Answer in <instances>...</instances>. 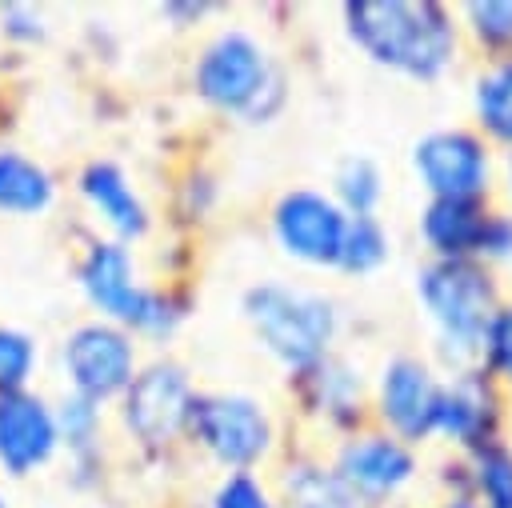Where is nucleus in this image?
<instances>
[{
    "mask_svg": "<svg viewBox=\"0 0 512 508\" xmlns=\"http://www.w3.org/2000/svg\"><path fill=\"white\" fill-rule=\"evenodd\" d=\"M348 36L384 68L432 80L456 52L452 16L432 0H352L344 4Z\"/></svg>",
    "mask_w": 512,
    "mask_h": 508,
    "instance_id": "nucleus-1",
    "label": "nucleus"
},
{
    "mask_svg": "<svg viewBox=\"0 0 512 508\" xmlns=\"http://www.w3.org/2000/svg\"><path fill=\"white\" fill-rule=\"evenodd\" d=\"M244 312L256 328V340L284 368H316L336 336V312L316 292L256 284L244 296Z\"/></svg>",
    "mask_w": 512,
    "mask_h": 508,
    "instance_id": "nucleus-2",
    "label": "nucleus"
},
{
    "mask_svg": "<svg viewBox=\"0 0 512 508\" xmlns=\"http://www.w3.org/2000/svg\"><path fill=\"white\" fill-rule=\"evenodd\" d=\"M80 288H84L88 304L100 316H108V324H116V328H136V332H148V336H164L180 320L176 304L164 292H152V288L136 284L132 256L116 240H96L84 252Z\"/></svg>",
    "mask_w": 512,
    "mask_h": 508,
    "instance_id": "nucleus-3",
    "label": "nucleus"
},
{
    "mask_svg": "<svg viewBox=\"0 0 512 508\" xmlns=\"http://www.w3.org/2000/svg\"><path fill=\"white\" fill-rule=\"evenodd\" d=\"M420 300L440 328L448 352L472 356L484 340L488 320L496 316V288L492 276L476 260H436L420 272Z\"/></svg>",
    "mask_w": 512,
    "mask_h": 508,
    "instance_id": "nucleus-4",
    "label": "nucleus"
},
{
    "mask_svg": "<svg viewBox=\"0 0 512 508\" xmlns=\"http://www.w3.org/2000/svg\"><path fill=\"white\" fill-rule=\"evenodd\" d=\"M196 92L212 108L264 116V96L276 92L264 48L244 32H220L196 60Z\"/></svg>",
    "mask_w": 512,
    "mask_h": 508,
    "instance_id": "nucleus-5",
    "label": "nucleus"
},
{
    "mask_svg": "<svg viewBox=\"0 0 512 508\" xmlns=\"http://www.w3.org/2000/svg\"><path fill=\"white\" fill-rule=\"evenodd\" d=\"M64 376L72 384V396H84L92 404L124 396V388L136 376V348L132 336L108 320H92L68 332L64 348Z\"/></svg>",
    "mask_w": 512,
    "mask_h": 508,
    "instance_id": "nucleus-6",
    "label": "nucleus"
},
{
    "mask_svg": "<svg viewBox=\"0 0 512 508\" xmlns=\"http://www.w3.org/2000/svg\"><path fill=\"white\" fill-rule=\"evenodd\" d=\"M188 428L212 460L236 472L252 468L272 444L268 412L248 396H196Z\"/></svg>",
    "mask_w": 512,
    "mask_h": 508,
    "instance_id": "nucleus-7",
    "label": "nucleus"
},
{
    "mask_svg": "<svg viewBox=\"0 0 512 508\" xmlns=\"http://www.w3.org/2000/svg\"><path fill=\"white\" fill-rule=\"evenodd\" d=\"M192 400L196 396L180 364H152L124 388V424L144 444H168L188 428Z\"/></svg>",
    "mask_w": 512,
    "mask_h": 508,
    "instance_id": "nucleus-8",
    "label": "nucleus"
},
{
    "mask_svg": "<svg viewBox=\"0 0 512 508\" xmlns=\"http://www.w3.org/2000/svg\"><path fill=\"white\" fill-rule=\"evenodd\" d=\"M344 228H348L344 208L336 200H328L320 192H304V188L280 196V204L272 212L276 244L292 260H304V264H336Z\"/></svg>",
    "mask_w": 512,
    "mask_h": 508,
    "instance_id": "nucleus-9",
    "label": "nucleus"
},
{
    "mask_svg": "<svg viewBox=\"0 0 512 508\" xmlns=\"http://www.w3.org/2000/svg\"><path fill=\"white\" fill-rule=\"evenodd\" d=\"M412 164L436 200H480L488 188V152L472 132H432L416 144Z\"/></svg>",
    "mask_w": 512,
    "mask_h": 508,
    "instance_id": "nucleus-10",
    "label": "nucleus"
},
{
    "mask_svg": "<svg viewBox=\"0 0 512 508\" xmlns=\"http://www.w3.org/2000/svg\"><path fill=\"white\" fill-rule=\"evenodd\" d=\"M56 444H60L56 412L40 396L32 392L0 396V468L8 476H28L40 464H48Z\"/></svg>",
    "mask_w": 512,
    "mask_h": 508,
    "instance_id": "nucleus-11",
    "label": "nucleus"
},
{
    "mask_svg": "<svg viewBox=\"0 0 512 508\" xmlns=\"http://www.w3.org/2000/svg\"><path fill=\"white\" fill-rule=\"evenodd\" d=\"M416 472V460L412 452L392 440V436H360L352 444H344L340 452V464H336V480L344 484V492L356 500H384L392 496L396 488H404Z\"/></svg>",
    "mask_w": 512,
    "mask_h": 508,
    "instance_id": "nucleus-12",
    "label": "nucleus"
},
{
    "mask_svg": "<svg viewBox=\"0 0 512 508\" xmlns=\"http://www.w3.org/2000/svg\"><path fill=\"white\" fill-rule=\"evenodd\" d=\"M436 392L440 384L420 360H392L380 380V416L400 432L404 440H420L432 432V412H436Z\"/></svg>",
    "mask_w": 512,
    "mask_h": 508,
    "instance_id": "nucleus-13",
    "label": "nucleus"
},
{
    "mask_svg": "<svg viewBox=\"0 0 512 508\" xmlns=\"http://www.w3.org/2000/svg\"><path fill=\"white\" fill-rule=\"evenodd\" d=\"M492 428H496V396L484 384V376L460 372L452 384H444L436 392L432 432H440L456 444H468V448H484V444H492Z\"/></svg>",
    "mask_w": 512,
    "mask_h": 508,
    "instance_id": "nucleus-14",
    "label": "nucleus"
},
{
    "mask_svg": "<svg viewBox=\"0 0 512 508\" xmlns=\"http://www.w3.org/2000/svg\"><path fill=\"white\" fill-rule=\"evenodd\" d=\"M80 192H84V200L92 204V212H96L120 240H136V236H144V228H148V212H144L140 196L132 192L128 176H124L116 164H108V160H92V164L84 168V176H80Z\"/></svg>",
    "mask_w": 512,
    "mask_h": 508,
    "instance_id": "nucleus-15",
    "label": "nucleus"
},
{
    "mask_svg": "<svg viewBox=\"0 0 512 508\" xmlns=\"http://www.w3.org/2000/svg\"><path fill=\"white\" fill-rule=\"evenodd\" d=\"M488 216L480 200H432L424 212V240L440 260H472L480 256Z\"/></svg>",
    "mask_w": 512,
    "mask_h": 508,
    "instance_id": "nucleus-16",
    "label": "nucleus"
},
{
    "mask_svg": "<svg viewBox=\"0 0 512 508\" xmlns=\"http://www.w3.org/2000/svg\"><path fill=\"white\" fill-rule=\"evenodd\" d=\"M52 176L20 156V152H0V212L12 216H40L52 204Z\"/></svg>",
    "mask_w": 512,
    "mask_h": 508,
    "instance_id": "nucleus-17",
    "label": "nucleus"
},
{
    "mask_svg": "<svg viewBox=\"0 0 512 508\" xmlns=\"http://www.w3.org/2000/svg\"><path fill=\"white\" fill-rule=\"evenodd\" d=\"M476 116L496 140L512 144V56L492 64L488 72H480V80H476Z\"/></svg>",
    "mask_w": 512,
    "mask_h": 508,
    "instance_id": "nucleus-18",
    "label": "nucleus"
},
{
    "mask_svg": "<svg viewBox=\"0 0 512 508\" xmlns=\"http://www.w3.org/2000/svg\"><path fill=\"white\" fill-rule=\"evenodd\" d=\"M388 260V236L372 216H348L344 244H340V268L348 272H372Z\"/></svg>",
    "mask_w": 512,
    "mask_h": 508,
    "instance_id": "nucleus-19",
    "label": "nucleus"
},
{
    "mask_svg": "<svg viewBox=\"0 0 512 508\" xmlns=\"http://www.w3.org/2000/svg\"><path fill=\"white\" fill-rule=\"evenodd\" d=\"M476 492L484 496V508H512V452L500 444L476 448Z\"/></svg>",
    "mask_w": 512,
    "mask_h": 508,
    "instance_id": "nucleus-20",
    "label": "nucleus"
},
{
    "mask_svg": "<svg viewBox=\"0 0 512 508\" xmlns=\"http://www.w3.org/2000/svg\"><path fill=\"white\" fill-rule=\"evenodd\" d=\"M288 504L292 508H356L344 484L320 468H296L288 476Z\"/></svg>",
    "mask_w": 512,
    "mask_h": 508,
    "instance_id": "nucleus-21",
    "label": "nucleus"
},
{
    "mask_svg": "<svg viewBox=\"0 0 512 508\" xmlns=\"http://www.w3.org/2000/svg\"><path fill=\"white\" fill-rule=\"evenodd\" d=\"M36 372V340L16 328H0V396L28 392Z\"/></svg>",
    "mask_w": 512,
    "mask_h": 508,
    "instance_id": "nucleus-22",
    "label": "nucleus"
},
{
    "mask_svg": "<svg viewBox=\"0 0 512 508\" xmlns=\"http://www.w3.org/2000/svg\"><path fill=\"white\" fill-rule=\"evenodd\" d=\"M336 196L352 216H372L380 200V172L368 160H344L336 172Z\"/></svg>",
    "mask_w": 512,
    "mask_h": 508,
    "instance_id": "nucleus-23",
    "label": "nucleus"
},
{
    "mask_svg": "<svg viewBox=\"0 0 512 508\" xmlns=\"http://www.w3.org/2000/svg\"><path fill=\"white\" fill-rule=\"evenodd\" d=\"M56 432L76 456H84L100 436V404H92L84 396H68L56 412Z\"/></svg>",
    "mask_w": 512,
    "mask_h": 508,
    "instance_id": "nucleus-24",
    "label": "nucleus"
},
{
    "mask_svg": "<svg viewBox=\"0 0 512 508\" xmlns=\"http://www.w3.org/2000/svg\"><path fill=\"white\" fill-rule=\"evenodd\" d=\"M464 12H468V20H472V32H476L484 44H492V48L512 44V0L468 4Z\"/></svg>",
    "mask_w": 512,
    "mask_h": 508,
    "instance_id": "nucleus-25",
    "label": "nucleus"
},
{
    "mask_svg": "<svg viewBox=\"0 0 512 508\" xmlns=\"http://www.w3.org/2000/svg\"><path fill=\"white\" fill-rule=\"evenodd\" d=\"M484 356H488V368L504 380H512V308H496V316L488 320L484 328V340H480Z\"/></svg>",
    "mask_w": 512,
    "mask_h": 508,
    "instance_id": "nucleus-26",
    "label": "nucleus"
},
{
    "mask_svg": "<svg viewBox=\"0 0 512 508\" xmlns=\"http://www.w3.org/2000/svg\"><path fill=\"white\" fill-rule=\"evenodd\" d=\"M212 508H276V504H272V496L264 492V484H260L256 476L232 472V476L216 488Z\"/></svg>",
    "mask_w": 512,
    "mask_h": 508,
    "instance_id": "nucleus-27",
    "label": "nucleus"
},
{
    "mask_svg": "<svg viewBox=\"0 0 512 508\" xmlns=\"http://www.w3.org/2000/svg\"><path fill=\"white\" fill-rule=\"evenodd\" d=\"M480 256H488V260H512V216H500V212L488 216Z\"/></svg>",
    "mask_w": 512,
    "mask_h": 508,
    "instance_id": "nucleus-28",
    "label": "nucleus"
},
{
    "mask_svg": "<svg viewBox=\"0 0 512 508\" xmlns=\"http://www.w3.org/2000/svg\"><path fill=\"white\" fill-rule=\"evenodd\" d=\"M444 508H476V504H468V500H448Z\"/></svg>",
    "mask_w": 512,
    "mask_h": 508,
    "instance_id": "nucleus-29",
    "label": "nucleus"
},
{
    "mask_svg": "<svg viewBox=\"0 0 512 508\" xmlns=\"http://www.w3.org/2000/svg\"><path fill=\"white\" fill-rule=\"evenodd\" d=\"M508 180H512V160H508Z\"/></svg>",
    "mask_w": 512,
    "mask_h": 508,
    "instance_id": "nucleus-30",
    "label": "nucleus"
},
{
    "mask_svg": "<svg viewBox=\"0 0 512 508\" xmlns=\"http://www.w3.org/2000/svg\"><path fill=\"white\" fill-rule=\"evenodd\" d=\"M0 508H8V504H4V496H0Z\"/></svg>",
    "mask_w": 512,
    "mask_h": 508,
    "instance_id": "nucleus-31",
    "label": "nucleus"
}]
</instances>
